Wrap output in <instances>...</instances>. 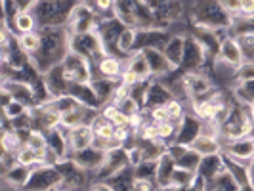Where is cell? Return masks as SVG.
Returning a JSON list of instances; mask_svg holds the SVG:
<instances>
[{"instance_id": "obj_16", "label": "cell", "mask_w": 254, "mask_h": 191, "mask_svg": "<svg viewBox=\"0 0 254 191\" xmlns=\"http://www.w3.org/2000/svg\"><path fill=\"white\" fill-rule=\"evenodd\" d=\"M42 80H44V86H46V90H48L50 98H60V96L69 94L71 82L67 80L65 71H64V65L62 64L50 67V69L42 75Z\"/></svg>"}, {"instance_id": "obj_46", "label": "cell", "mask_w": 254, "mask_h": 191, "mask_svg": "<svg viewBox=\"0 0 254 191\" xmlns=\"http://www.w3.org/2000/svg\"><path fill=\"white\" fill-rule=\"evenodd\" d=\"M40 0H10V15L21 12H33Z\"/></svg>"}, {"instance_id": "obj_21", "label": "cell", "mask_w": 254, "mask_h": 191, "mask_svg": "<svg viewBox=\"0 0 254 191\" xmlns=\"http://www.w3.org/2000/svg\"><path fill=\"white\" fill-rule=\"evenodd\" d=\"M174 98L172 90L168 88V84L159 80V78H153L149 80V88L145 94V103H143V109H155V107H163L166 103Z\"/></svg>"}, {"instance_id": "obj_48", "label": "cell", "mask_w": 254, "mask_h": 191, "mask_svg": "<svg viewBox=\"0 0 254 191\" xmlns=\"http://www.w3.org/2000/svg\"><path fill=\"white\" fill-rule=\"evenodd\" d=\"M88 191H117V190H115L107 180H94V182L90 184Z\"/></svg>"}, {"instance_id": "obj_39", "label": "cell", "mask_w": 254, "mask_h": 191, "mask_svg": "<svg viewBox=\"0 0 254 191\" xmlns=\"http://www.w3.org/2000/svg\"><path fill=\"white\" fill-rule=\"evenodd\" d=\"M46 103L50 105L56 113L62 115V117H64V115H67L69 111L76 109V107L80 105V103H78V100H76V98H73L71 94H65V96H60V98H52L50 102H46Z\"/></svg>"}, {"instance_id": "obj_41", "label": "cell", "mask_w": 254, "mask_h": 191, "mask_svg": "<svg viewBox=\"0 0 254 191\" xmlns=\"http://www.w3.org/2000/svg\"><path fill=\"white\" fill-rule=\"evenodd\" d=\"M195 176H197V172H193V170H188V168H180V166H176V170H174V176H172V186H170V188L188 190V188H191V184H193Z\"/></svg>"}, {"instance_id": "obj_44", "label": "cell", "mask_w": 254, "mask_h": 191, "mask_svg": "<svg viewBox=\"0 0 254 191\" xmlns=\"http://www.w3.org/2000/svg\"><path fill=\"white\" fill-rule=\"evenodd\" d=\"M27 111H29V107H27V105H23V103H19V102H15V100H13L8 107H4V109H2V117L10 119V121H15V119H21L23 115H27Z\"/></svg>"}, {"instance_id": "obj_6", "label": "cell", "mask_w": 254, "mask_h": 191, "mask_svg": "<svg viewBox=\"0 0 254 191\" xmlns=\"http://www.w3.org/2000/svg\"><path fill=\"white\" fill-rule=\"evenodd\" d=\"M62 186V172L58 165L42 163L31 170V178L25 184L23 191H50Z\"/></svg>"}, {"instance_id": "obj_11", "label": "cell", "mask_w": 254, "mask_h": 191, "mask_svg": "<svg viewBox=\"0 0 254 191\" xmlns=\"http://www.w3.org/2000/svg\"><path fill=\"white\" fill-rule=\"evenodd\" d=\"M184 84H186V92L190 103L197 98H201L204 94H208L210 90L216 88V82L212 80L210 73L203 69V71H193V73H184Z\"/></svg>"}, {"instance_id": "obj_45", "label": "cell", "mask_w": 254, "mask_h": 191, "mask_svg": "<svg viewBox=\"0 0 254 191\" xmlns=\"http://www.w3.org/2000/svg\"><path fill=\"white\" fill-rule=\"evenodd\" d=\"M251 80H254V62H243L235 71V84L251 82Z\"/></svg>"}, {"instance_id": "obj_38", "label": "cell", "mask_w": 254, "mask_h": 191, "mask_svg": "<svg viewBox=\"0 0 254 191\" xmlns=\"http://www.w3.org/2000/svg\"><path fill=\"white\" fill-rule=\"evenodd\" d=\"M17 42H19V48L25 52L29 58H33L40 48V29L33 31V33H25V35H17Z\"/></svg>"}, {"instance_id": "obj_15", "label": "cell", "mask_w": 254, "mask_h": 191, "mask_svg": "<svg viewBox=\"0 0 254 191\" xmlns=\"http://www.w3.org/2000/svg\"><path fill=\"white\" fill-rule=\"evenodd\" d=\"M224 155L233 161H239L243 165L251 166V163L254 161V140L251 136H247V138L228 141V143H224Z\"/></svg>"}, {"instance_id": "obj_51", "label": "cell", "mask_w": 254, "mask_h": 191, "mask_svg": "<svg viewBox=\"0 0 254 191\" xmlns=\"http://www.w3.org/2000/svg\"><path fill=\"white\" fill-rule=\"evenodd\" d=\"M249 111H251V115H253V117H254V102L251 103V105H249Z\"/></svg>"}, {"instance_id": "obj_23", "label": "cell", "mask_w": 254, "mask_h": 191, "mask_svg": "<svg viewBox=\"0 0 254 191\" xmlns=\"http://www.w3.org/2000/svg\"><path fill=\"white\" fill-rule=\"evenodd\" d=\"M67 140H69V147L71 153L82 151L90 145H94L96 141V132L90 125H80V127L69 128L67 130Z\"/></svg>"}, {"instance_id": "obj_36", "label": "cell", "mask_w": 254, "mask_h": 191, "mask_svg": "<svg viewBox=\"0 0 254 191\" xmlns=\"http://www.w3.org/2000/svg\"><path fill=\"white\" fill-rule=\"evenodd\" d=\"M208 191H241V184L226 168L208 182Z\"/></svg>"}, {"instance_id": "obj_33", "label": "cell", "mask_w": 254, "mask_h": 191, "mask_svg": "<svg viewBox=\"0 0 254 191\" xmlns=\"http://www.w3.org/2000/svg\"><path fill=\"white\" fill-rule=\"evenodd\" d=\"M92 88L96 92V96L100 98V102L103 103H109L113 100L115 92L119 88V84H121V80H111V78H102V76H94L92 78Z\"/></svg>"}, {"instance_id": "obj_19", "label": "cell", "mask_w": 254, "mask_h": 191, "mask_svg": "<svg viewBox=\"0 0 254 191\" xmlns=\"http://www.w3.org/2000/svg\"><path fill=\"white\" fill-rule=\"evenodd\" d=\"M201 125H203V121H201L199 117H195V115L190 111V113L182 119V123L178 125L176 138H174V141H172V143H180V145H191L193 141L201 136Z\"/></svg>"}, {"instance_id": "obj_30", "label": "cell", "mask_w": 254, "mask_h": 191, "mask_svg": "<svg viewBox=\"0 0 254 191\" xmlns=\"http://www.w3.org/2000/svg\"><path fill=\"white\" fill-rule=\"evenodd\" d=\"M69 94L78 100L80 105H86V107H92V109H100L102 107V102L100 98L96 96V92L92 88L90 82H84V84H71L69 86Z\"/></svg>"}, {"instance_id": "obj_13", "label": "cell", "mask_w": 254, "mask_h": 191, "mask_svg": "<svg viewBox=\"0 0 254 191\" xmlns=\"http://www.w3.org/2000/svg\"><path fill=\"white\" fill-rule=\"evenodd\" d=\"M168 29H159V27H149V29H138L136 37V52L155 48V50H165L166 42L170 38Z\"/></svg>"}, {"instance_id": "obj_10", "label": "cell", "mask_w": 254, "mask_h": 191, "mask_svg": "<svg viewBox=\"0 0 254 191\" xmlns=\"http://www.w3.org/2000/svg\"><path fill=\"white\" fill-rule=\"evenodd\" d=\"M210 62L208 54L204 52V48L201 46V42L195 37L188 35L186 40V52H184V62L180 71L182 73H193V71H203L206 69V64Z\"/></svg>"}, {"instance_id": "obj_2", "label": "cell", "mask_w": 254, "mask_h": 191, "mask_svg": "<svg viewBox=\"0 0 254 191\" xmlns=\"http://www.w3.org/2000/svg\"><path fill=\"white\" fill-rule=\"evenodd\" d=\"M190 19L195 25H203L214 31H228L231 13L220 4V0H191Z\"/></svg>"}, {"instance_id": "obj_42", "label": "cell", "mask_w": 254, "mask_h": 191, "mask_svg": "<svg viewBox=\"0 0 254 191\" xmlns=\"http://www.w3.org/2000/svg\"><path fill=\"white\" fill-rule=\"evenodd\" d=\"M15 159H17V163H21V165H25V166H31V168H35V166L44 163V161L40 159V155H38L37 151H33L29 145H23L19 151L15 153Z\"/></svg>"}, {"instance_id": "obj_53", "label": "cell", "mask_w": 254, "mask_h": 191, "mask_svg": "<svg viewBox=\"0 0 254 191\" xmlns=\"http://www.w3.org/2000/svg\"><path fill=\"white\" fill-rule=\"evenodd\" d=\"M253 140H254V138H253Z\"/></svg>"}, {"instance_id": "obj_14", "label": "cell", "mask_w": 254, "mask_h": 191, "mask_svg": "<svg viewBox=\"0 0 254 191\" xmlns=\"http://www.w3.org/2000/svg\"><path fill=\"white\" fill-rule=\"evenodd\" d=\"M2 88L12 94L15 102L23 103L29 109L37 105V94H35V86L27 80H17V78H4L2 80Z\"/></svg>"}, {"instance_id": "obj_7", "label": "cell", "mask_w": 254, "mask_h": 191, "mask_svg": "<svg viewBox=\"0 0 254 191\" xmlns=\"http://www.w3.org/2000/svg\"><path fill=\"white\" fill-rule=\"evenodd\" d=\"M69 52H75L94 64L105 54V48L100 35L94 31V33H82V35H69Z\"/></svg>"}, {"instance_id": "obj_8", "label": "cell", "mask_w": 254, "mask_h": 191, "mask_svg": "<svg viewBox=\"0 0 254 191\" xmlns=\"http://www.w3.org/2000/svg\"><path fill=\"white\" fill-rule=\"evenodd\" d=\"M62 65H64L65 76L71 84H84V82H92L94 78V64L75 52H69L64 58Z\"/></svg>"}, {"instance_id": "obj_47", "label": "cell", "mask_w": 254, "mask_h": 191, "mask_svg": "<svg viewBox=\"0 0 254 191\" xmlns=\"http://www.w3.org/2000/svg\"><path fill=\"white\" fill-rule=\"evenodd\" d=\"M239 44H241V52L245 62H254V35H249V37L237 38Z\"/></svg>"}, {"instance_id": "obj_25", "label": "cell", "mask_w": 254, "mask_h": 191, "mask_svg": "<svg viewBox=\"0 0 254 191\" xmlns=\"http://www.w3.org/2000/svg\"><path fill=\"white\" fill-rule=\"evenodd\" d=\"M44 134H46L50 151L54 153L60 161H64V159H67V157L71 155V147H69V140H67V130H65L62 125L52 128L48 132H44Z\"/></svg>"}, {"instance_id": "obj_20", "label": "cell", "mask_w": 254, "mask_h": 191, "mask_svg": "<svg viewBox=\"0 0 254 191\" xmlns=\"http://www.w3.org/2000/svg\"><path fill=\"white\" fill-rule=\"evenodd\" d=\"M168 153L174 157L176 166H180V168H188V170H193V172L199 170V165H201V161H203V157L195 151L191 145L170 143V145H168Z\"/></svg>"}, {"instance_id": "obj_52", "label": "cell", "mask_w": 254, "mask_h": 191, "mask_svg": "<svg viewBox=\"0 0 254 191\" xmlns=\"http://www.w3.org/2000/svg\"><path fill=\"white\" fill-rule=\"evenodd\" d=\"M60 191H73V190H65V188H62V186H60Z\"/></svg>"}, {"instance_id": "obj_12", "label": "cell", "mask_w": 254, "mask_h": 191, "mask_svg": "<svg viewBox=\"0 0 254 191\" xmlns=\"http://www.w3.org/2000/svg\"><path fill=\"white\" fill-rule=\"evenodd\" d=\"M125 23L119 19V17H103L100 27H98V35L102 38V44L103 48H105V54H113L115 56V50H117V42H119V37H121V33L125 31Z\"/></svg>"}, {"instance_id": "obj_27", "label": "cell", "mask_w": 254, "mask_h": 191, "mask_svg": "<svg viewBox=\"0 0 254 191\" xmlns=\"http://www.w3.org/2000/svg\"><path fill=\"white\" fill-rule=\"evenodd\" d=\"M218 60L237 69V67L245 62L239 40L233 37H229V35L224 38V40H222V46H220V52H218Z\"/></svg>"}, {"instance_id": "obj_34", "label": "cell", "mask_w": 254, "mask_h": 191, "mask_svg": "<svg viewBox=\"0 0 254 191\" xmlns=\"http://www.w3.org/2000/svg\"><path fill=\"white\" fill-rule=\"evenodd\" d=\"M222 170H226V159H224V155L220 153V155H212V157H203L197 174H201L203 178H206L210 182V180L214 178V176H218Z\"/></svg>"}, {"instance_id": "obj_1", "label": "cell", "mask_w": 254, "mask_h": 191, "mask_svg": "<svg viewBox=\"0 0 254 191\" xmlns=\"http://www.w3.org/2000/svg\"><path fill=\"white\" fill-rule=\"evenodd\" d=\"M69 54V31L65 27H40V48L31 58L33 65L44 75L50 67L62 64Z\"/></svg>"}, {"instance_id": "obj_49", "label": "cell", "mask_w": 254, "mask_h": 191, "mask_svg": "<svg viewBox=\"0 0 254 191\" xmlns=\"http://www.w3.org/2000/svg\"><path fill=\"white\" fill-rule=\"evenodd\" d=\"M220 4H222L231 15H237V13H239V6H241V0H220Z\"/></svg>"}, {"instance_id": "obj_37", "label": "cell", "mask_w": 254, "mask_h": 191, "mask_svg": "<svg viewBox=\"0 0 254 191\" xmlns=\"http://www.w3.org/2000/svg\"><path fill=\"white\" fill-rule=\"evenodd\" d=\"M231 96L235 102L243 103V105H251L254 102V80L251 82H237L231 88Z\"/></svg>"}, {"instance_id": "obj_28", "label": "cell", "mask_w": 254, "mask_h": 191, "mask_svg": "<svg viewBox=\"0 0 254 191\" xmlns=\"http://www.w3.org/2000/svg\"><path fill=\"white\" fill-rule=\"evenodd\" d=\"M176 170V161L170 153L166 151L159 161H157V172H155V184L159 190H166L172 186V176Z\"/></svg>"}, {"instance_id": "obj_4", "label": "cell", "mask_w": 254, "mask_h": 191, "mask_svg": "<svg viewBox=\"0 0 254 191\" xmlns=\"http://www.w3.org/2000/svg\"><path fill=\"white\" fill-rule=\"evenodd\" d=\"M78 0H40L33 10L40 27H65Z\"/></svg>"}, {"instance_id": "obj_18", "label": "cell", "mask_w": 254, "mask_h": 191, "mask_svg": "<svg viewBox=\"0 0 254 191\" xmlns=\"http://www.w3.org/2000/svg\"><path fill=\"white\" fill-rule=\"evenodd\" d=\"M105 153L107 151H103V149L96 147V145H90V147L82 149V151L71 153L69 157H71L80 168L88 170L90 174L94 176V174L100 170V166L103 165V161H105Z\"/></svg>"}, {"instance_id": "obj_32", "label": "cell", "mask_w": 254, "mask_h": 191, "mask_svg": "<svg viewBox=\"0 0 254 191\" xmlns=\"http://www.w3.org/2000/svg\"><path fill=\"white\" fill-rule=\"evenodd\" d=\"M125 69L134 73L140 80H151V69H149V64L145 60V54L143 52H134L127 62H125Z\"/></svg>"}, {"instance_id": "obj_3", "label": "cell", "mask_w": 254, "mask_h": 191, "mask_svg": "<svg viewBox=\"0 0 254 191\" xmlns=\"http://www.w3.org/2000/svg\"><path fill=\"white\" fill-rule=\"evenodd\" d=\"M254 128V117L249 111V105H243L239 102L229 103V111L226 121L220 125V140L222 143H228L231 140H239L251 136Z\"/></svg>"}, {"instance_id": "obj_9", "label": "cell", "mask_w": 254, "mask_h": 191, "mask_svg": "<svg viewBox=\"0 0 254 191\" xmlns=\"http://www.w3.org/2000/svg\"><path fill=\"white\" fill-rule=\"evenodd\" d=\"M130 166V159H128L127 147H113L105 153V161L100 166V170L94 174V180H111L113 176L125 172Z\"/></svg>"}, {"instance_id": "obj_22", "label": "cell", "mask_w": 254, "mask_h": 191, "mask_svg": "<svg viewBox=\"0 0 254 191\" xmlns=\"http://www.w3.org/2000/svg\"><path fill=\"white\" fill-rule=\"evenodd\" d=\"M145 54V60L149 64V69H151V76L153 78H159L163 80L168 75H172L176 69L170 65V62L166 60V56L163 54V50H155V48H147V50H141Z\"/></svg>"}, {"instance_id": "obj_43", "label": "cell", "mask_w": 254, "mask_h": 191, "mask_svg": "<svg viewBox=\"0 0 254 191\" xmlns=\"http://www.w3.org/2000/svg\"><path fill=\"white\" fill-rule=\"evenodd\" d=\"M134 178L138 180H155V172H157V161H141L138 166L132 168Z\"/></svg>"}, {"instance_id": "obj_31", "label": "cell", "mask_w": 254, "mask_h": 191, "mask_svg": "<svg viewBox=\"0 0 254 191\" xmlns=\"http://www.w3.org/2000/svg\"><path fill=\"white\" fill-rule=\"evenodd\" d=\"M228 35L233 38H243L254 35V15H231V23L228 27Z\"/></svg>"}, {"instance_id": "obj_29", "label": "cell", "mask_w": 254, "mask_h": 191, "mask_svg": "<svg viewBox=\"0 0 254 191\" xmlns=\"http://www.w3.org/2000/svg\"><path fill=\"white\" fill-rule=\"evenodd\" d=\"M31 170H33L31 166L15 163L10 170H6V172L2 174V180H4L6 188H10V190H13V191H23L25 184L29 182V178H31Z\"/></svg>"}, {"instance_id": "obj_40", "label": "cell", "mask_w": 254, "mask_h": 191, "mask_svg": "<svg viewBox=\"0 0 254 191\" xmlns=\"http://www.w3.org/2000/svg\"><path fill=\"white\" fill-rule=\"evenodd\" d=\"M25 145V140L17 130H2V151L17 153Z\"/></svg>"}, {"instance_id": "obj_17", "label": "cell", "mask_w": 254, "mask_h": 191, "mask_svg": "<svg viewBox=\"0 0 254 191\" xmlns=\"http://www.w3.org/2000/svg\"><path fill=\"white\" fill-rule=\"evenodd\" d=\"M123 73H125V60L117 58L113 54H103L100 60L94 62V76L121 80Z\"/></svg>"}, {"instance_id": "obj_50", "label": "cell", "mask_w": 254, "mask_h": 191, "mask_svg": "<svg viewBox=\"0 0 254 191\" xmlns=\"http://www.w3.org/2000/svg\"><path fill=\"white\" fill-rule=\"evenodd\" d=\"M239 13L241 15H254V0H241Z\"/></svg>"}, {"instance_id": "obj_26", "label": "cell", "mask_w": 254, "mask_h": 191, "mask_svg": "<svg viewBox=\"0 0 254 191\" xmlns=\"http://www.w3.org/2000/svg\"><path fill=\"white\" fill-rule=\"evenodd\" d=\"M2 25H8L15 35H25V33H33V31H38V29H40L37 17H35L33 12L12 13L8 19H4Z\"/></svg>"}, {"instance_id": "obj_24", "label": "cell", "mask_w": 254, "mask_h": 191, "mask_svg": "<svg viewBox=\"0 0 254 191\" xmlns=\"http://www.w3.org/2000/svg\"><path fill=\"white\" fill-rule=\"evenodd\" d=\"M186 40H188V33H172L168 42H166L163 54L166 56V60L170 62V65L178 71L184 62V52H186Z\"/></svg>"}, {"instance_id": "obj_5", "label": "cell", "mask_w": 254, "mask_h": 191, "mask_svg": "<svg viewBox=\"0 0 254 191\" xmlns=\"http://www.w3.org/2000/svg\"><path fill=\"white\" fill-rule=\"evenodd\" d=\"M102 15L94 10V6L86 0H78L75 10L71 13L69 21L65 29L69 31V35H82V33H94L98 31V27L102 23Z\"/></svg>"}, {"instance_id": "obj_35", "label": "cell", "mask_w": 254, "mask_h": 191, "mask_svg": "<svg viewBox=\"0 0 254 191\" xmlns=\"http://www.w3.org/2000/svg\"><path fill=\"white\" fill-rule=\"evenodd\" d=\"M191 147L199 153L201 157H212L224 153V143L220 138H210V136H199L197 140L191 143Z\"/></svg>"}]
</instances>
